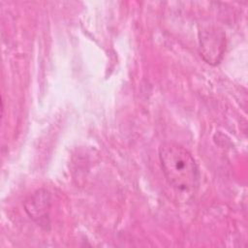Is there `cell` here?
Returning a JSON list of instances; mask_svg holds the SVG:
<instances>
[{
    "label": "cell",
    "mask_w": 248,
    "mask_h": 248,
    "mask_svg": "<svg viewBox=\"0 0 248 248\" xmlns=\"http://www.w3.org/2000/svg\"><path fill=\"white\" fill-rule=\"evenodd\" d=\"M159 159L167 181L180 191L195 189L200 180L196 160L183 146L166 142L159 148Z\"/></svg>",
    "instance_id": "1"
},
{
    "label": "cell",
    "mask_w": 248,
    "mask_h": 248,
    "mask_svg": "<svg viewBox=\"0 0 248 248\" xmlns=\"http://www.w3.org/2000/svg\"><path fill=\"white\" fill-rule=\"evenodd\" d=\"M225 49V36L216 29L205 30L200 39V52L209 64H217Z\"/></svg>",
    "instance_id": "3"
},
{
    "label": "cell",
    "mask_w": 248,
    "mask_h": 248,
    "mask_svg": "<svg viewBox=\"0 0 248 248\" xmlns=\"http://www.w3.org/2000/svg\"><path fill=\"white\" fill-rule=\"evenodd\" d=\"M24 208L28 216L41 227L46 229L49 226L50 195L41 189L33 193L24 202Z\"/></svg>",
    "instance_id": "2"
}]
</instances>
